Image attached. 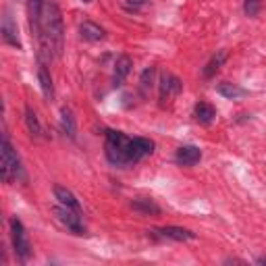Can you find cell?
I'll list each match as a JSON object with an SVG mask.
<instances>
[{"mask_svg": "<svg viewBox=\"0 0 266 266\" xmlns=\"http://www.w3.org/2000/svg\"><path fill=\"white\" fill-rule=\"evenodd\" d=\"M40 46L48 58H58L64 48V25L62 15L56 3H46L44 9V21H42V36Z\"/></svg>", "mask_w": 266, "mask_h": 266, "instance_id": "cell-1", "label": "cell"}, {"mask_svg": "<svg viewBox=\"0 0 266 266\" xmlns=\"http://www.w3.org/2000/svg\"><path fill=\"white\" fill-rule=\"evenodd\" d=\"M0 171H3V181L5 183H11L13 179L15 181H27L25 177V171L21 166V158L19 154L15 152V148L11 146V142L7 138H3V166H0Z\"/></svg>", "mask_w": 266, "mask_h": 266, "instance_id": "cell-2", "label": "cell"}, {"mask_svg": "<svg viewBox=\"0 0 266 266\" xmlns=\"http://www.w3.org/2000/svg\"><path fill=\"white\" fill-rule=\"evenodd\" d=\"M129 138L121 131H108L106 133V158L113 162V164H129V158H127V148H129Z\"/></svg>", "mask_w": 266, "mask_h": 266, "instance_id": "cell-3", "label": "cell"}, {"mask_svg": "<svg viewBox=\"0 0 266 266\" xmlns=\"http://www.w3.org/2000/svg\"><path fill=\"white\" fill-rule=\"evenodd\" d=\"M11 237H13V248H15L17 258L21 262H27L29 256H31V246H29L27 233H25L19 218H11Z\"/></svg>", "mask_w": 266, "mask_h": 266, "instance_id": "cell-4", "label": "cell"}, {"mask_svg": "<svg viewBox=\"0 0 266 266\" xmlns=\"http://www.w3.org/2000/svg\"><path fill=\"white\" fill-rule=\"evenodd\" d=\"M44 0H27V17H29V27L31 36H36L40 40L42 36V21H44Z\"/></svg>", "mask_w": 266, "mask_h": 266, "instance_id": "cell-5", "label": "cell"}, {"mask_svg": "<svg viewBox=\"0 0 266 266\" xmlns=\"http://www.w3.org/2000/svg\"><path fill=\"white\" fill-rule=\"evenodd\" d=\"M152 152H154V142L152 140L133 138L129 142V148H127V158H129V162H138V160H142L144 156H148Z\"/></svg>", "mask_w": 266, "mask_h": 266, "instance_id": "cell-6", "label": "cell"}, {"mask_svg": "<svg viewBox=\"0 0 266 266\" xmlns=\"http://www.w3.org/2000/svg\"><path fill=\"white\" fill-rule=\"evenodd\" d=\"M56 216L62 225H66V229H71L77 235H83V227H81V216H79V210H73V208H66V206H56Z\"/></svg>", "mask_w": 266, "mask_h": 266, "instance_id": "cell-7", "label": "cell"}, {"mask_svg": "<svg viewBox=\"0 0 266 266\" xmlns=\"http://www.w3.org/2000/svg\"><path fill=\"white\" fill-rule=\"evenodd\" d=\"M181 87H183V83H181L179 77H175L171 73H164L162 79H160V102L164 104L169 98L177 96L181 92Z\"/></svg>", "mask_w": 266, "mask_h": 266, "instance_id": "cell-8", "label": "cell"}, {"mask_svg": "<svg viewBox=\"0 0 266 266\" xmlns=\"http://www.w3.org/2000/svg\"><path fill=\"white\" fill-rule=\"evenodd\" d=\"M3 40L9 44V46H15V48H21V40H19V29H17V25H15V21H13V17H11V13L9 11H5V15H3Z\"/></svg>", "mask_w": 266, "mask_h": 266, "instance_id": "cell-9", "label": "cell"}, {"mask_svg": "<svg viewBox=\"0 0 266 266\" xmlns=\"http://www.w3.org/2000/svg\"><path fill=\"white\" fill-rule=\"evenodd\" d=\"M131 66H133V60L127 56V54H121L115 62V73H113V85H123V81L127 79V75L131 73Z\"/></svg>", "mask_w": 266, "mask_h": 266, "instance_id": "cell-10", "label": "cell"}, {"mask_svg": "<svg viewBox=\"0 0 266 266\" xmlns=\"http://www.w3.org/2000/svg\"><path fill=\"white\" fill-rule=\"evenodd\" d=\"M158 233L166 239H175V241H191L195 239V235L189 231V229H183V227H162L158 229Z\"/></svg>", "mask_w": 266, "mask_h": 266, "instance_id": "cell-11", "label": "cell"}, {"mask_svg": "<svg viewBox=\"0 0 266 266\" xmlns=\"http://www.w3.org/2000/svg\"><path fill=\"white\" fill-rule=\"evenodd\" d=\"M79 33H81V38L87 40V42H100L106 36V31L98 23H92V21H83L81 27H79Z\"/></svg>", "mask_w": 266, "mask_h": 266, "instance_id": "cell-12", "label": "cell"}, {"mask_svg": "<svg viewBox=\"0 0 266 266\" xmlns=\"http://www.w3.org/2000/svg\"><path fill=\"white\" fill-rule=\"evenodd\" d=\"M199 158H202V152L195 146H183L177 150V162L183 166H193L195 162H199Z\"/></svg>", "mask_w": 266, "mask_h": 266, "instance_id": "cell-13", "label": "cell"}, {"mask_svg": "<svg viewBox=\"0 0 266 266\" xmlns=\"http://www.w3.org/2000/svg\"><path fill=\"white\" fill-rule=\"evenodd\" d=\"M54 195H56V199H58V204H62V206H66V208H73V210H79V202H77V197L73 195L71 189H66V187H62V185H56V187H54Z\"/></svg>", "mask_w": 266, "mask_h": 266, "instance_id": "cell-14", "label": "cell"}, {"mask_svg": "<svg viewBox=\"0 0 266 266\" xmlns=\"http://www.w3.org/2000/svg\"><path fill=\"white\" fill-rule=\"evenodd\" d=\"M38 79H40V87L44 92V98L50 102V100L54 98V85H52V77H50V73L44 64H40V69H38Z\"/></svg>", "mask_w": 266, "mask_h": 266, "instance_id": "cell-15", "label": "cell"}, {"mask_svg": "<svg viewBox=\"0 0 266 266\" xmlns=\"http://www.w3.org/2000/svg\"><path fill=\"white\" fill-rule=\"evenodd\" d=\"M60 127H62L64 136H69L71 140L75 138V131H77V127H75V117H73L71 108H66V106L60 110Z\"/></svg>", "mask_w": 266, "mask_h": 266, "instance_id": "cell-16", "label": "cell"}, {"mask_svg": "<svg viewBox=\"0 0 266 266\" xmlns=\"http://www.w3.org/2000/svg\"><path fill=\"white\" fill-rule=\"evenodd\" d=\"M195 119L202 123V125H210L212 121H214V117H216V110L208 104V102H199V104H195Z\"/></svg>", "mask_w": 266, "mask_h": 266, "instance_id": "cell-17", "label": "cell"}, {"mask_svg": "<svg viewBox=\"0 0 266 266\" xmlns=\"http://www.w3.org/2000/svg\"><path fill=\"white\" fill-rule=\"evenodd\" d=\"M218 94L225 96V98H229V100H237V98H243V96H246V90L239 87V85H235V83L225 81V83L218 85Z\"/></svg>", "mask_w": 266, "mask_h": 266, "instance_id": "cell-18", "label": "cell"}, {"mask_svg": "<svg viewBox=\"0 0 266 266\" xmlns=\"http://www.w3.org/2000/svg\"><path fill=\"white\" fill-rule=\"evenodd\" d=\"M227 60V50H218L210 60H208V64H206V69H204V77H212L220 66H223V62Z\"/></svg>", "mask_w": 266, "mask_h": 266, "instance_id": "cell-19", "label": "cell"}, {"mask_svg": "<svg viewBox=\"0 0 266 266\" xmlns=\"http://www.w3.org/2000/svg\"><path fill=\"white\" fill-rule=\"evenodd\" d=\"M25 123H27V129H29V133L33 138H42V125H40L36 113H33L29 106L25 108Z\"/></svg>", "mask_w": 266, "mask_h": 266, "instance_id": "cell-20", "label": "cell"}, {"mask_svg": "<svg viewBox=\"0 0 266 266\" xmlns=\"http://www.w3.org/2000/svg\"><path fill=\"white\" fill-rule=\"evenodd\" d=\"M131 208L138 212H144V214H160V208L154 202H150V199H136L131 204Z\"/></svg>", "mask_w": 266, "mask_h": 266, "instance_id": "cell-21", "label": "cell"}, {"mask_svg": "<svg viewBox=\"0 0 266 266\" xmlns=\"http://www.w3.org/2000/svg\"><path fill=\"white\" fill-rule=\"evenodd\" d=\"M154 75H156L154 66H148V69L142 73V77H140V90H142L144 96L150 92V87H152V83H154Z\"/></svg>", "mask_w": 266, "mask_h": 266, "instance_id": "cell-22", "label": "cell"}, {"mask_svg": "<svg viewBox=\"0 0 266 266\" xmlns=\"http://www.w3.org/2000/svg\"><path fill=\"white\" fill-rule=\"evenodd\" d=\"M243 11L248 17H258V13L262 11V0H246Z\"/></svg>", "mask_w": 266, "mask_h": 266, "instance_id": "cell-23", "label": "cell"}, {"mask_svg": "<svg viewBox=\"0 0 266 266\" xmlns=\"http://www.w3.org/2000/svg\"><path fill=\"white\" fill-rule=\"evenodd\" d=\"M142 5H146V0H127V3H125L127 9H138Z\"/></svg>", "mask_w": 266, "mask_h": 266, "instance_id": "cell-24", "label": "cell"}, {"mask_svg": "<svg viewBox=\"0 0 266 266\" xmlns=\"http://www.w3.org/2000/svg\"><path fill=\"white\" fill-rule=\"evenodd\" d=\"M258 264H266V258H258Z\"/></svg>", "mask_w": 266, "mask_h": 266, "instance_id": "cell-25", "label": "cell"}, {"mask_svg": "<svg viewBox=\"0 0 266 266\" xmlns=\"http://www.w3.org/2000/svg\"><path fill=\"white\" fill-rule=\"evenodd\" d=\"M83 3H92V0H83Z\"/></svg>", "mask_w": 266, "mask_h": 266, "instance_id": "cell-26", "label": "cell"}]
</instances>
